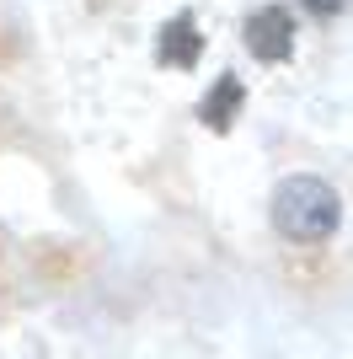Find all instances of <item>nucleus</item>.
Here are the masks:
<instances>
[{
  "label": "nucleus",
  "mask_w": 353,
  "mask_h": 359,
  "mask_svg": "<svg viewBox=\"0 0 353 359\" xmlns=\"http://www.w3.org/2000/svg\"><path fill=\"white\" fill-rule=\"evenodd\" d=\"M241 43L257 65H284L294 60V43H300V22H294L289 6H257L241 27Z\"/></svg>",
  "instance_id": "f03ea898"
},
{
  "label": "nucleus",
  "mask_w": 353,
  "mask_h": 359,
  "mask_svg": "<svg viewBox=\"0 0 353 359\" xmlns=\"http://www.w3.org/2000/svg\"><path fill=\"white\" fill-rule=\"evenodd\" d=\"M300 6H305L310 16H338L342 6H348V0H300Z\"/></svg>",
  "instance_id": "39448f33"
},
{
  "label": "nucleus",
  "mask_w": 353,
  "mask_h": 359,
  "mask_svg": "<svg viewBox=\"0 0 353 359\" xmlns=\"http://www.w3.org/2000/svg\"><path fill=\"white\" fill-rule=\"evenodd\" d=\"M268 215H273V231H279L284 241L310 247V241H326L342 225V198H338V188L326 177H316V172H289V177L273 188Z\"/></svg>",
  "instance_id": "f257e3e1"
},
{
  "label": "nucleus",
  "mask_w": 353,
  "mask_h": 359,
  "mask_svg": "<svg viewBox=\"0 0 353 359\" xmlns=\"http://www.w3.org/2000/svg\"><path fill=\"white\" fill-rule=\"evenodd\" d=\"M198 60H204V27H198V16H188V11L166 16L155 27V65L161 70H193Z\"/></svg>",
  "instance_id": "7ed1b4c3"
},
{
  "label": "nucleus",
  "mask_w": 353,
  "mask_h": 359,
  "mask_svg": "<svg viewBox=\"0 0 353 359\" xmlns=\"http://www.w3.org/2000/svg\"><path fill=\"white\" fill-rule=\"evenodd\" d=\"M241 113H247V81L230 75V70L214 75L209 91H204V102H198V123H204L209 135H230Z\"/></svg>",
  "instance_id": "20e7f679"
}]
</instances>
